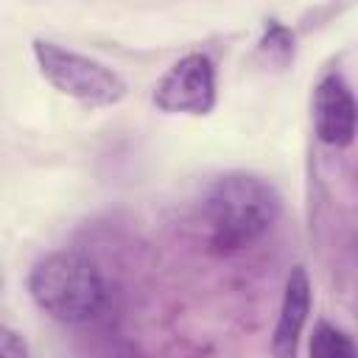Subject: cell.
I'll return each instance as SVG.
<instances>
[{"label": "cell", "mask_w": 358, "mask_h": 358, "mask_svg": "<svg viewBox=\"0 0 358 358\" xmlns=\"http://www.w3.org/2000/svg\"><path fill=\"white\" fill-rule=\"evenodd\" d=\"M34 59L39 64V73L56 92L78 101L87 109L115 106L117 101L126 98V90H129L126 78L92 56H84L59 42L36 36Z\"/></svg>", "instance_id": "3957f363"}, {"label": "cell", "mask_w": 358, "mask_h": 358, "mask_svg": "<svg viewBox=\"0 0 358 358\" xmlns=\"http://www.w3.org/2000/svg\"><path fill=\"white\" fill-rule=\"evenodd\" d=\"M215 101V67L204 53L182 56L154 87V103L165 115H210Z\"/></svg>", "instance_id": "277c9868"}, {"label": "cell", "mask_w": 358, "mask_h": 358, "mask_svg": "<svg viewBox=\"0 0 358 358\" xmlns=\"http://www.w3.org/2000/svg\"><path fill=\"white\" fill-rule=\"evenodd\" d=\"M310 313V280L302 266H294L285 277L282 302L277 313V324L271 333V352L274 358H296L302 330Z\"/></svg>", "instance_id": "8992f818"}, {"label": "cell", "mask_w": 358, "mask_h": 358, "mask_svg": "<svg viewBox=\"0 0 358 358\" xmlns=\"http://www.w3.org/2000/svg\"><path fill=\"white\" fill-rule=\"evenodd\" d=\"M207 241L218 255H232L260 241L280 215V193L257 173L218 176L201 204Z\"/></svg>", "instance_id": "6da1fadb"}, {"label": "cell", "mask_w": 358, "mask_h": 358, "mask_svg": "<svg viewBox=\"0 0 358 358\" xmlns=\"http://www.w3.org/2000/svg\"><path fill=\"white\" fill-rule=\"evenodd\" d=\"M28 294L42 313L62 324H84L106 305L101 268L78 252H50L28 274Z\"/></svg>", "instance_id": "7a4b0ae2"}, {"label": "cell", "mask_w": 358, "mask_h": 358, "mask_svg": "<svg viewBox=\"0 0 358 358\" xmlns=\"http://www.w3.org/2000/svg\"><path fill=\"white\" fill-rule=\"evenodd\" d=\"M310 358H358V347L341 327L319 319L310 333Z\"/></svg>", "instance_id": "52a82bcc"}, {"label": "cell", "mask_w": 358, "mask_h": 358, "mask_svg": "<svg viewBox=\"0 0 358 358\" xmlns=\"http://www.w3.org/2000/svg\"><path fill=\"white\" fill-rule=\"evenodd\" d=\"M313 129L324 145L344 148L358 131V101L338 73H327L313 92Z\"/></svg>", "instance_id": "5b68a950"}, {"label": "cell", "mask_w": 358, "mask_h": 358, "mask_svg": "<svg viewBox=\"0 0 358 358\" xmlns=\"http://www.w3.org/2000/svg\"><path fill=\"white\" fill-rule=\"evenodd\" d=\"M0 358H28L25 338L17 330H11V327L0 330Z\"/></svg>", "instance_id": "ba28073f"}]
</instances>
